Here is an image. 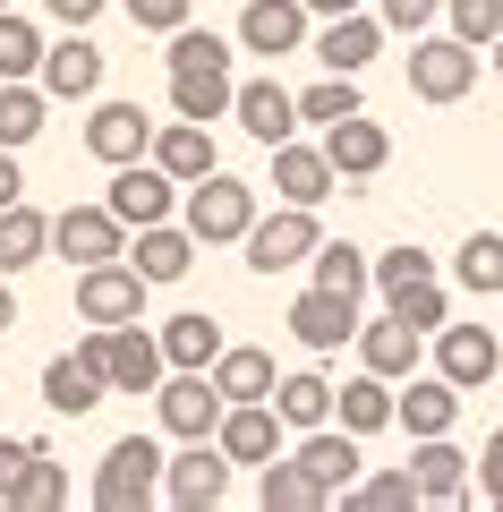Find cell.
Instances as JSON below:
<instances>
[{"mask_svg":"<svg viewBox=\"0 0 503 512\" xmlns=\"http://www.w3.org/2000/svg\"><path fill=\"white\" fill-rule=\"evenodd\" d=\"M145 291H154V282H145L128 256L77 265V316H86V325H128V316H145Z\"/></svg>","mask_w":503,"mask_h":512,"instance_id":"obj_7","label":"cell"},{"mask_svg":"<svg viewBox=\"0 0 503 512\" xmlns=\"http://www.w3.org/2000/svg\"><path fill=\"white\" fill-rule=\"evenodd\" d=\"M214 444L231 453V470H265V461L282 453V410L273 402H222Z\"/></svg>","mask_w":503,"mask_h":512,"instance_id":"obj_15","label":"cell"},{"mask_svg":"<svg viewBox=\"0 0 503 512\" xmlns=\"http://www.w3.org/2000/svg\"><path fill=\"white\" fill-rule=\"evenodd\" d=\"M0 333H18V291H9V274H0Z\"/></svg>","mask_w":503,"mask_h":512,"instance_id":"obj_53","label":"cell"},{"mask_svg":"<svg viewBox=\"0 0 503 512\" xmlns=\"http://www.w3.org/2000/svg\"><path fill=\"white\" fill-rule=\"evenodd\" d=\"M418 350H427V333H418V325H401V316L393 308H384L376 316V325H359V367H376V376H418Z\"/></svg>","mask_w":503,"mask_h":512,"instance_id":"obj_26","label":"cell"},{"mask_svg":"<svg viewBox=\"0 0 503 512\" xmlns=\"http://www.w3.org/2000/svg\"><path fill=\"white\" fill-rule=\"evenodd\" d=\"M333 188H342V171H333L324 146H299V137L273 146V197H282V205H324Z\"/></svg>","mask_w":503,"mask_h":512,"instance_id":"obj_16","label":"cell"},{"mask_svg":"<svg viewBox=\"0 0 503 512\" xmlns=\"http://www.w3.org/2000/svg\"><path fill=\"white\" fill-rule=\"evenodd\" d=\"M154 163L171 171V180H205V171H214V128L205 120H154Z\"/></svg>","mask_w":503,"mask_h":512,"instance_id":"obj_27","label":"cell"},{"mask_svg":"<svg viewBox=\"0 0 503 512\" xmlns=\"http://www.w3.org/2000/svg\"><path fill=\"white\" fill-rule=\"evenodd\" d=\"M307 52H316L324 69H342V77H359L367 60L384 52V18H367V9H350V18H324V35L307 43Z\"/></svg>","mask_w":503,"mask_h":512,"instance_id":"obj_25","label":"cell"},{"mask_svg":"<svg viewBox=\"0 0 503 512\" xmlns=\"http://www.w3.org/2000/svg\"><path fill=\"white\" fill-rule=\"evenodd\" d=\"M427 342H435V376L461 384V393H486L495 367H503V342L486 325H444V333H427Z\"/></svg>","mask_w":503,"mask_h":512,"instance_id":"obj_14","label":"cell"},{"mask_svg":"<svg viewBox=\"0 0 503 512\" xmlns=\"http://www.w3.org/2000/svg\"><path fill=\"white\" fill-rule=\"evenodd\" d=\"M0 9H9V0H0Z\"/></svg>","mask_w":503,"mask_h":512,"instance_id":"obj_55","label":"cell"},{"mask_svg":"<svg viewBox=\"0 0 503 512\" xmlns=\"http://www.w3.org/2000/svg\"><path fill=\"white\" fill-rule=\"evenodd\" d=\"M444 18H452V35H461V43H478V52H486V43L503 35V0H444Z\"/></svg>","mask_w":503,"mask_h":512,"instance_id":"obj_45","label":"cell"},{"mask_svg":"<svg viewBox=\"0 0 503 512\" xmlns=\"http://www.w3.org/2000/svg\"><path fill=\"white\" fill-rule=\"evenodd\" d=\"M222 402H273V350H248V342H222V359L205 367Z\"/></svg>","mask_w":503,"mask_h":512,"instance_id":"obj_32","label":"cell"},{"mask_svg":"<svg viewBox=\"0 0 503 512\" xmlns=\"http://www.w3.org/2000/svg\"><path fill=\"white\" fill-rule=\"evenodd\" d=\"M154 419H162V436H171V444L214 436V427H222V393H214V376H205V367H171V376L154 384Z\"/></svg>","mask_w":503,"mask_h":512,"instance_id":"obj_6","label":"cell"},{"mask_svg":"<svg viewBox=\"0 0 503 512\" xmlns=\"http://www.w3.org/2000/svg\"><path fill=\"white\" fill-rule=\"evenodd\" d=\"M307 265H316V282H324V291H350V299H359L367 282H376V265H367V256L350 248V239H316V256H307Z\"/></svg>","mask_w":503,"mask_h":512,"instance_id":"obj_38","label":"cell"},{"mask_svg":"<svg viewBox=\"0 0 503 512\" xmlns=\"http://www.w3.org/2000/svg\"><path fill=\"white\" fill-rule=\"evenodd\" d=\"M43 256H52V214H35V205H0V274L18 282L26 265H43Z\"/></svg>","mask_w":503,"mask_h":512,"instance_id":"obj_30","label":"cell"},{"mask_svg":"<svg viewBox=\"0 0 503 512\" xmlns=\"http://www.w3.org/2000/svg\"><path fill=\"white\" fill-rule=\"evenodd\" d=\"M333 419L350 427V436H384V427H393V376H376V367H359V376L342 384V393H333Z\"/></svg>","mask_w":503,"mask_h":512,"instance_id":"obj_28","label":"cell"},{"mask_svg":"<svg viewBox=\"0 0 503 512\" xmlns=\"http://www.w3.org/2000/svg\"><path fill=\"white\" fill-rule=\"evenodd\" d=\"M86 154H94V163H137V154H154V120H145V103H94Z\"/></svg>","mask_w":503,"mask_h":512,"instance_id":"obj_21","label":"cell"},{"mask_svg":"<svg viewBox=\"0 0 503 512\" xmlns=\"http://www.w3.org/2000/svg\"><path fill=\"white\" fill-rule=\"evenodd\" d=\"M452 419H461V384H444V376H410L393 393V427L401 436H452Z\"/></svg>","mask_w":503,"mask_h":512,"instance_id":"obj_19","label":"cell"},{"mask_svg":"<svg viewBox=\"0 0 503 512\" xmlns=\"http://www.w3.org/2000/svg\"><path fill=\"white\" fill-rule=\"evenodd\" d=\"M239 52H307V0H248L239 9Z\"/></svg>","mask_w":503,"mask_h":512,"instance_id":"obj_17","label":"cell"},{"mask_svg":"<svg viewBox=\"0 0 503 512\" xmlns=\"http://www.w3.org/2000/svg\"><path fill=\"white\" fill-rule=\"evenodd\" d=\"M103 205L128 222V231H137V222H171L180 214V180H171L154 154H137V163H111V197Z\"/></svg>","mask_w":503,"mask_h":512,"instance_id":"obj_9","label":"cell"},{"mask_svg":"<svg viewBox=\"0 0 503 512\" xmlns=\"http://www.w3.org/2000/svg\"><path fill=\"white\" fill-rule=\"evenodd\" d=\"M324 154H333V171H342V180H376V171L393 163V137H384V120L350 111V120L324 128Z\"/></svg>","mask_w":503,"mask_h":512,"instance_id":"obj_22","label":"cell"},{"mask_svg":"<svg viewBox=\"0 0 503 512\" xmlns=\"http://www.w3.org/2000/svg\"><path fill=\"white\" fill-rule=\"evenodd\" d=\"M18 197H26V180H18V154L0 146V205H18Z\"/></svg>","mask_w":503,"mask_h":512,"instance_id":"obj_51","label":"cell"},{"mask_svg":"<svg viewBox=\"0 0 503 512\" xmlns=\"http://www.w3.org/2000/svg\"><path fill=\"white\" fill-rule=\"evenodd\" d=\"M35 86L52 94V103H94V94H103V52L86 43V26H69L60 43H43V69H35Z\"/></svg>","mask_w":503,"mask_h":512,"instance_id":"obj_12","label":"cell"},{"mask_svg":"<svg viewBox=\"0 0 503 512\" xmlns=\"http://www.w3.org/2000/svg\"><path fill=\"white\" fill-rule=\"evenodd\" d=\"M35 69H43V26L0 9V77H35Z\"/></svg>","mask_w":503,"mask_h":512,"instance_id":"obj_40","label":"cell"},{"mask_svg":"<svg viewBox=\"0 0 503 512\" xmlns=\"http://www.w3.org/2000/svg\"><path fill=\"white\" fill-rule=\"evenodd\" d=\"M486 52H495V77H503V35H495V43H486Z\"/></svg>","mask_w":503,"mask_h":512,"instance_id":"obj_54","label":"cell"},{"mask_svg":"<svg viewBox=\"0 0 503 512\" xmlns=\"http://www.w3.org/2000/svg\"><path fill=\"white\" fill-rule=\"evenodd\" d=\"M180 214H188V231H197V248H231V239H248V222H256V188L214 163L205 180L180 188Z\"/></svg>","mask_w":503,"mask_h":512,"instance_id":"obj_1","label":"cell"},{"mask_svg":"<svg viewBox=\"0 0 503 512\" xmlns=\"http://www.w3.org/2000/svg\"><path fill=\"white\" fill-rule=\"evenodd\" d=\"M478 86V43L461 35H410V94L418 103H461Z\"/></svg>","mask_w":503,"mask_h":512,"instance_id":"obj_5","label":"cell"},{"mask_svg":"<svg viewBox=\"0 0 503 512\" xmlns=\"http://www.w3.org/2000/svg\"><path fill=\"white\" fill-rule=\"evenodd\" d=\"M410 282H435V256L401 239V248H384V256H376V291H384V299H401Z\"/></svg>","mask_w":503,"mask_h":512,"instance_id":"obj_43","label":"cell"},{"mask_svg":"<svg viewBox=\"0 0 503 512\" xmlns=\"http://www.w3.org/2000/svg\"><path fill=\"white\" fill-rule=\"evenodd\" d=\"M410 478H418V504H469V453L452 436H418Z\"/></svg>","mask_w":503,"mask_h":512,"instance_id":"obj_24","label":"cell"},{"mask_svg":"<svg viewBox=\"0 0 503 512\" xmlns=\"http://www.w3.org/2000/svg\"><path fill=\"white\" fill-rule=\"evenodd\" d=\"M290 342L299 350H342V342H359V299L350 291H324V282H307L299 299H290Z\"/></svg>","mask_w":503,"mask_h":512,"instance_id":"obj_11","label":"cell"},{"mask_svg":"<svg viewBox=\"0 0 503 512\" xmlns=\"http://www.w3.org/2000/svg\"><path fill=\"white\" fill-rule=\"evenodd\" d=\"M231 94H239V77L231 69H171V120H231Z\"/></svg>","mask_w":503,"mask_h":512,"instance_id":"obj_29","label":"cell"},{"mask_svg":"<svg viewBox=\"0 0 503 512\" xmlns=\"http://www.w3.org/2000/svg\"><path fill=\"white\" fill-rule=\"evenodd\" d=\"M52 248L69 256V265H103V256H128V222L111 214V205H60Z\"/></svg>","mask_w":503,"mask_h":512,"instance_id":"obj_13","label":"cell"},{"mask_svg":"<svg viewBox=\"0 0 503 512\" xmlns=\"http://www.w3.org/2000/svg\"><path fill=\"white\" fill-rule=\"evenodd\" d=\"M162 359H171V367H214V359H222V325H214L205 308L171 316V325H162Z\"/></svg>","mask_w":503,"mask_h":512,"instance_id":"obj_36","label":"cell"},{"mask_svg":"<svg viewBox=\"0 0 503 512\" xmlns=\"http://www.w3.org/2000/svg\"><path fill=\"white\" fill-rule=\"evenodd\" d=\"M256 504H265V512H324L333 495L307 478V461H299V453H273L265 470H256Z\"/></svg>","mask_w":503,"mask_h":512,"instance_id":"obj_31","label":"cell"},{"mask_svg":"<svg viewBox=\"0 0 503 512\" xmlns=\"http://www.w3.org/2000/svg\"><path fill=\"white\" fill-rule=\"evenodd\" d=\"M60 504H69V470L52 453H35L26 478H18V495H9V512H60Z\"/></svg>","mask_w":503,"mask_h":512,"instance_id":"obj_39","label":"cell"},{"mask_svg":"<svg viewBox=\"0 0 503 512\" xmlns=\"http://www.w3.org/2000/svg\"><path fill=\"white\" fill-rule=\"evenodd\" d=\"M43 9H52L60 26H94V18H103V9H111V0H43Z\"/></svg>","mask_w":503,"mask_h":512,"instance_id":"obj_50","label":"cell"},{"mask_svg":"<svg viewBox=\"0 0 503 512\" xmlns=\"http://www.w3.org/2000/svg\"><path fill=\"white\" fill-rule=\"evenodd\" d=\"M350 9H367V0H307V18H350Z\"/></svg>","mask_w":503,"mask_h":512,"instance_id":"obj_52","label":"cell"},{"mask_svg":"<svg viewBox=\"0 0 503 512\" xmlns=\"http://www.w3.org/2000/svg\"><path fill=\"white\" fill-rule=\"evenodd\" d=\"M384 308L401 316V325H418V333H444L452 325V299H444V282H410L401 299H384Z\"/></svg>","mask_w":503,"mask_h":512,"instance_id":"obj_44","label":"cell"},{"mask_svg":"<svg viewBox=\"0 0 503 512\" xmlns=\"http://www.w3.org/2000/svg\"><path fill=\"white\" fill-rule=\"evenodd\" d=\"M299 461H307V478H316L324 495H333V504H342V487L350 478L367 470V453H359V436H350V427H299Z\"/></svg>","mask_w":503,"mask_h":512,"instance_id":"obj_18","label":"cell"},{"mask_svg":"<svg viewBox=\"0 0 503 512\" xmlns=\"http://www.w3.org/2000/svg\"><path fill=\"white\" fill-rule=\"evenodd\" d=\"M273 410H282V427H324V419H333V384H324L316 367L273 376Z\"/></svg>","mask_w":503,"mask_h":512,"instance_id":"obj_35","label":"cell"},{"mask_svg":"<svg viewBox=\"0 0 503 512\" xmlns=\"http://www.w3.org/2000/svg\"><path fill=\"white\" fill-rule=\"evenodd\" d=\"M452 282H461L469 299H495L503 291V231H469L461 248H452Z\"/></svg>","mask_w":503,"mask_h":512,"instance_id":"obj_34","label":"cell"},{"mask_svg":"<svg viewBox=\"0 0 503 512\" xmlns=\"http://www.w3.org/2000/svg\"><path fill=\"white\" fill-rule=\"evenodd\" d=\"M316 239H324V222H316V205H273V214H256L248 222V265L256 274H290V265H307L316 256Z\"/></svg>","mask_w":503,"mask_h":512,"instance_id":"obj_4","label":"cell"},{"mask_svg":"<svg viewBox=\"0 0 503 512\" xmlns=\"http://www.w3.org/2000/svg\"><path fill=\"white\" fill-rule=\"evenodd\" d=\"M128 265H137L145 282H180L188 265H197V231H188V222H137V248H128Z\"/></svg>","mask_w":503,"mask_h":512,"instance_id":"obj_23","label":"cell"},{"mask_svg":"<svg viewBox=\"0 0 503 512\" xmlns=\"http://www.w3.org/2000/svg\"><path fill=\"white\" fill-rule=\"evenodd\" d=\"M103 393H111V376H103V325H94L77 350H60V359L43 367V402H52L60 419H86Z\"/></svg>","mask_w":503,"mask_h":512,"instance_id":"obj_8","label":"cell"},{"mask_svg":"<svg viewBox=\"0 0 503 512\" xmlns=\"http://www.w3.org/2000/svg\"><path fill=\"white\" fill-rule=\"evenodd\" d=\"M342 504H350V512H410V504H418V478H410V470H376V478L359 470V478L342 487Z\"/></svg>","mask_w":503,"mask_h":512,"instance_id":"obj_37","label":"cell"},{"mask_svg":"<svg viewBox=\"0 0 503 512\" xmlns=\"http://www.w3.org/2000/svg\"><path fill=\"white\" fill-rule=\"evenodd\" d=\"M376 18H384V35H427L444 18V0H376Z\"/></svg>","mask_w":503,"mask_h":512,"instance_id":"obj_46","label":"cell"},{"mask_svg":"<svg viewBox=\"0 0 503 512\" xmlns=\"http://www.w3.org/2000/svg\"><path fill=\"white\" fill-rule=\"evenodd\" d=\"M128 26H145V35H171V26H188V0H128Z\"/></svg>","mask_w":503,"mask_h":512,"instance_id":"obj_47","label":"cell"},{"mask_svg":"<svg viewBox=\"0 0 503 512\" xmlns=\"http://www.w3.org/2000/svg\"><path fill=\"white\" fill-rule=\"evenodd\" d=\"M103 376H111V393H154V384L171 376V359H162V333H145V316L103 325Z\"/></svg>","mask_w":503,"mask_h":512,"instance_id":"obj_10","label":"cell"},{"mask_svg":"<svg viewBox=\"0 0 503 512\" xmlns=\"http://www.w3.org/2000/svg\"><path fill=\"white\" fill-rule=\"evenodd\" d=\"M43 120H52V94H43L35 77H0V146H9V154L35 146Z\"/></svg>","mask_w":503,"mask_h":512,"instance_id":"obj_33","label":"cell"},{"mask_svg":"<svg viewBox=\"0 0 503 512\" xmlns=\"http://www.w3.org/2000/svg\"><path fill=\"white\" fill-rule=\"evenodd\" d=\"M350 111H367V103H359V77H342V69H324V86L299 94V120H316V128L350 120Z\"/></svg>","mask_w":503,"mask_h":512,"instance_id":"obj_41","label":"cell"},{"mask_svg":"<svg viewBox=\"0 0 503 512\" xmlns=\"http://www.w3.org/2000/svg\"><path fill=\"white\" fill-rule=\"evenodd\" d=\"M171 69H231V43L214 35V26H171Z\"/></svg>","mask_w":503,"mask_h":512,"instance_id":"obj_42","label":"cell"},{"mask_svg":"<svg viewBox=\"0 0 503 512\" xmlns=\"http://www.w3.org/2000/svg\"><path fill=\"white\" fill-rule=\"evenodd\" d=\"M222 495H231V453H222L214 436L162 453V504H171V512H214Z\"/></svg>","mask_w":503,"mask_h":512,"instance_id":"obj_3","label":"cell"},{"mask_svg":"<svg viewBox=\"0 0 503 512\" xmlns=\"http://www.w3.org/2000/svg\"><path fill=\"white\" fill-rule=\"evenodd\" d=\"M162 495V444L154 436H120L94 461V512H145Z\"/></svg>","mask_w":503,"mask_h":512,"instance_id":"obj_2","label":"cell"},{"mask_svg":"<svg viewBox=\"0 0 503 512\" xmlns=\"http://www.w3.org/2000/svg\"><path fill=\"white\" fill-rule=\"evenodd\" d=\"M35 453H43L35 436H0V504L18 495V478H26V461H35Z\"/></svg>","mask_w":503,"mask_h":512,"instance_id":"obj_49","label":"cell"},{"mask_svg":"<svg viewBox=\"0 0 503 512\" xmlns=\"http://www.w3.org/2000/svg\"><path fill=\"white\" fill-rule=\"evenodd\" d=\"M469 495H486V504L503 512V427L486 436V453H478V478H469Z\"/></svg>","mask_w":503,"mask_h":512,"instance_id":"obj_48","label":"cell"},{"mask_svg":"<svg viewBox=\"0 0 503 512\" xmlns=\"http://www.w3.org/2000/svg\"><path fill=\"white\" fill-rule=\"evenodd\" d=\"M231 120L248 128L256 146H282V137H299V94L273 86V77H248V86L231 94Z\"/></svg>","mask_w":503,"mask_h":512,"instance_id":"obj_20","label":"cell"}]
</instances>
